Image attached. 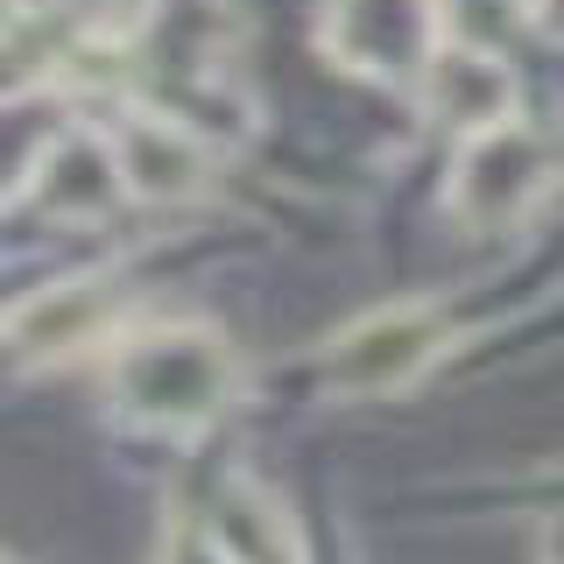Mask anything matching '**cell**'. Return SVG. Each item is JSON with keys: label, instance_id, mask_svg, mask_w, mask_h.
Instances as JSON below:
<instances>
[{"label": "cell", "instance_id": "cell-1", "mask_svg": "<svg viewBox=\"0 0 564 564\" xmlns=\"http://www.w3.org/2000/svg\"><path fill=\"white\" fill-rule=\"evenodd\" d=\"M247 367L234 339L198 317L141 325L106 352V410L149 437H198L240 402Z\"/></svg>", "mask_w": 564, "mask_h": 564}, {"label": "cell", "instance_id": "cell-2", "mask_svg": "<svg viewBox=\"0 0 564 564\" xmlns=\"http://www.w3.org/2000/svg\"><path fill=\"white\" fill-rule=\"evenodd\" d=\"M551 176H557L551 134L529 128L516 113V120H501V128L458 141L452 176H445V212L466 234H508V226H522L529 212L543 205Z\"/></svg>", "mask_w": 564, "mask_h": 564}, {"label": "cell", "instance_id": "cell-3", "mask_svg": "<svg viewBox=\"0 0 564 564\" xmlns=\"http://www.w3.org/2000/svg\"><path fill=\"white\" fill-rule=\"evenodd\" d=\"M445 346H452V317L410 296V304H381L352 317L346 332H332L317 375H325L332 395H402L445 360Z\"/></svg>", "mask_w": 564, "mask_h": 564}, {"label": "cell", "instance_id": "cell-4", "mask_svg": "<svg viewBox=\"0 0 564 564\" xmlns=\"http://www.w3.org/2000/svg\"><path fill=\"white\" fill-rule=\"evenodd\" d=\"M113 163H120V184H128L134 205H198L212 184H219V155L212 141L176 113H149V106H128L113 113Z\"/></svg>", "mask_w": 564, "mask_h": 564}, {"label": "cell", "instance_id": "cell-5", "mask_svg": "<svg viewBox=\"0 0 564 564\" xmlns=\"http://www.w3.org/2000/svg\"><path fill=\"white\" fill-rule=\"evenodd\" d=\"M416 93H423V113L458 141L516 120V70L501 64V50L473 43V35H452V29L437 35V50L423 57Z\"/></svg>", "mask_w": 564, "mask_h": 564}, {"label": "cell", "instance_id": "cell-6", "mask_svg": "<svg viewBox=\"0 0 564 564\" xmlns=\"http://www.w3.org/2000/svg\"><path fill=\"white\" fill-rule=\"evenodd\" d=\"M120 317V282L113 275H70V282H50V290L22 296L8 317H0V346L29 367H50V360H70V352L99 346Z\"/></svg>", "mask_w": 564, "mask_h": 564}, {"label": "cell", "instance_id": "cell-7", "mask_svg": "<svg viewBox=\"0 0 564 564\" xmlns=\"http://www.w3.org/2000/svg\"><path fill=\"white\" fill-rule=\"evenodd\" d=\"M437 35H445V14L431 0H332V14H325V43L352 70H375V78L423 70Z\"/></svg>", "mask_w": 564, "mask_h": 564}, {"label": "cell", "instance_id": "cell-8", "mask_svg": "<svg viewBox=\"0 0 564 564\" xmlns=\"http://www.w3.org/2000/svg\"><path fill=\"white\" fill-rule=\"evenodd\" d=\"M29 191H35V205H43L50 219H99V212H113L128 198L120 163H113V141L93 134V128L50 134V149L35 155Z\"/></svg>", "mask_w": 564, "mask_h": 564}, {"label": "cell", "instance_id": "cell-9", "mask_svg": "<svg viewBox=\"0 0 564 564\" xmlns=\"http://www.w3.org/2000/svg\"><path fill=\"white\" fill-rule=\"evenodd\" d=\"M205 522H212V536H219L226 564H311L290 501H282L275 487L247 480V473H234V480L212 494Z\"/></svg>", "mask_w": 564, "mask_h": 564}, {"label": "cell", "instance_id": "cell-10", "mask_svg": "<svg viewBox=\"0 0 564 564\" xmlns=\"http://www.w3.org/2000/svg\"><path fill=\"white\" fill-rule=\"evenodd\" d=\"M155 564H226L219 536H212L205 516H191V508H170V529H163V557Z\"/></svg>", "mask_w": 564, "mask_h": 564}, {"label": "cell", "instance_id": "cell-11", "mask_svg": "<svg viewBox=\"0 0 564 564\" xmlns=\"http://www.w3.org/2000/svg\"><path fill=\"white\" fill-rule=\"evenodd\" d=\"M536 564H564V516L543 522V543H536Z\"/></svg>", "mask_w": 564, "mask_h": 564}, {"label": "cell", "instance_id": "cell-12", "mask_svg": "<svg viewBox=\"0 0 564 564\" xmlns=\"http://www.w3.org/2000/svg\"><path fill=\"white\" fill-rule=\"evenodd\" d=\"M14 14H57V8H78V0H8Z\"/></svg>", "mask_w": 564, "mask_h": 564}, {"label": "cell", "instance_id": "cell-13", "mask_svg": "<svg viewBox=\"0 0 564 564\" xmlns=\"http://www.w3.org/2000/svg\"><path fill=\"white\" fill-rule=\"evenodd\" d=\"M0 14H14V8H8V0H0Z\"/></svg>", "mask_w": 564, "mask_h": 564}, {"label": "cell", "instance_id": "cell-14", "mask_svg": "<svg viewBox=\"0 0 564 564\" xmlns=\"http://www.w3.org/2000/svg\"><path fill=\"white\" fill-rule=\"evenodd\" d=\"M0 564H14V557H8V551H0Z\"/></svg>", "mask_w": 564, "mask_h": 564}, {"label": "cell", "instance_id": "cell-15", "mask_svg": "<svg viewBox=\"0 0 564 564\" xmlns=\"http://www.w3.org/2000/svg\"><path fill=\"white\" fill-rule=\"evenodd\" d=\"M522 8H529V0H522Z\"/></svg>", "mask_w": 564, "mask_h": 564}]
</instances>
